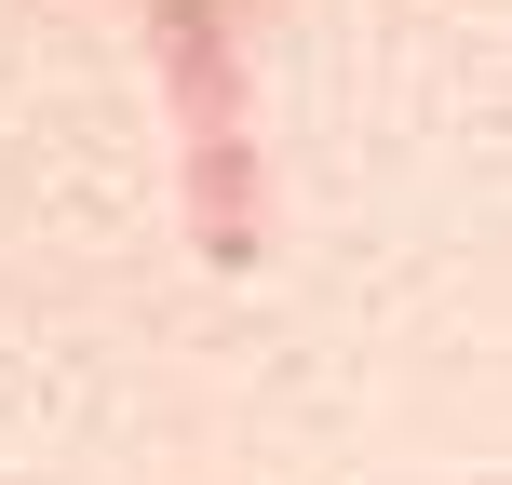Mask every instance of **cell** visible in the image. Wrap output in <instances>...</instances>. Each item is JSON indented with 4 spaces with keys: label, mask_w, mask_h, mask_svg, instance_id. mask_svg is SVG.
Returning a JSON list of instances; mask_svg holds the SVG:
<instances>
[{
    "label": "cell",
    "mask_w": 512,
    "mask_h": 485,
    "mask_svg": "<svg viewBox=\"0 0 512 485\" xmlns=\"http://www.w3.org/2000/svg\"><path fill=\"white\" fill-rule=\"evenodd\" d=\"M149 68L176 108V162L256 149V68H243V0H149Z\"/></svg>",
    "instance_id": "1"
}]
</instances>
